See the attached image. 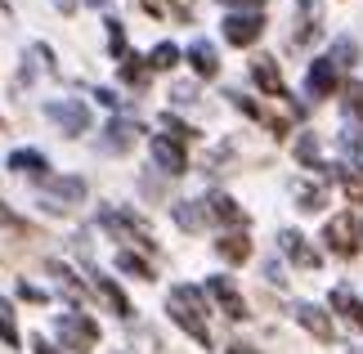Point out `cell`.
Here are the masks:
<instances>
[{
  "instance_id": "obj_1",
  "label": "cell",
  "mask_w": 363,
  "mask_h": 354,
  "mask_svg": "<svg viewBox=\"0 0 363 354\" xmlns=\"http://www.w3.org/2000/svg\"><path fill=\"white\" fill-rule=\"evenodd\" d=\"M171 319L184 328L198 345H211V328H206V319H202V292L198 287H189V282H179V287H171Z\"/></svg>"
},
{
  "instance_id": "obj_2",
  "label": "cell",
  "mask_w": 363,
  "mask_h": 354,
  "mask_svg": "<svg viewBox=\"0 0 363 354\" xmlns=\"http://www.w3.org/2000/svg\"><path fill=\"white\" fill-rule=\"evenodd\" d=\"M59 336L63 345H72V354H90L99 345V323L86 319L81 309H67V314H59Z\"/></svg>"
},
{
  "instance_id": "obj_3",
  "label": "cell",
  "mask_w": 363,
  "mask_h": 354,
  "mask_svg": "<svg viewBox=\"0 0 363 354\" xmlns=\"http://www.w3.org/2000/svg\"><path fill=\"white\" fill-rule=\"evenodd\" d=\"M45 112L54 117V126H59L63 135H72V139L90 131V108H86V104H77V99H59V104H50Z\"/></svg>"
},
{
  "instance_id": "obj_4",
  "label": "cell",
  "mask_w": 363,
  "mask_h": 354,
  "mask_svg": "<svg viewBox=\"0 0 363 354\" xmlns=\"http://www.w3.org/2000/svg\"><path fill=\"white\" fill-rule=\"evenodd\" d=\"M81 197H86V179L67 175V179H45V189H40V202L63 211V206H77Z\"/></svg>"
},
{
  "instance_id": "obj_5",
  "label": "cell",
  "mask_w": 363,
  "mask_h": 354,
  "mask_svg": "<svg viewBox=\"0 0 363 354\" xmlns=\"http://www.w3.org/2000/svg\"><path fill=\"white\" fill-rule=\"evenodd\" d=\"M99 220H104V229H113L117 238H130V243H144V247H152V233H148V224H144V220H135L130 211H117V206H108Z\"/></svg>"
},
{
  "instance_id": "obj_6",
  "label": "cell",
  "mask_w": 363,
  "mask_h": 354,
  "mask_svg": "<svg viewBox=\"0 0 363 354\" xmlns=\"http://www.w3.org/2000/svg\"><path fill=\"white\" fill-rule=\"evenodd\" d=\"M278 247L291 256V265H296V269H318V265H323V256H318V251L305 243V233H296V229H283V233H278Z\"/></svg>"
},
{
  "instance_id": "obj_7",
  "label": "cell",
  "mask_w": 363,
  "mask_h": 354,
  "mask_svg": "<svg viewBox=\"0 0 363 354\" xmlns=\"http://www.w3.org/2000/svg\"><path fill=\"white\" fill-rule=\"evenodd\" d=\"M206 296H211V301L225 309L229 319H242L247 314V305H242V296H238V287H233V282L225 278V274H216V278H206Z\"/></svg>"
},
{
  "instance_id": "obj_8",
  "label": "cell",
  "mask_w": 363,
  "mask_h": 354,
  "mask_svg": "<svg viewBox=\"0 0 363 354\" xmlns=\"http://www.w3.org/2000/svg\"><path fill=\"white\" fill-rule=\"evenodd\" d=\"M152 162H157L166 175H184V171H189L184 148H179L171 135H157V139H152Z\"/></svg>"
},
{
  "instance_id": "obj_9",
  "label": "cell",
  "mask_w": 363,
  "mask_h": 354,
  "mask_svg": "<svg viewBox=\"0 0 363 354\" xmlns=\"http://www.w3.org/2000/svg\"><path fill=\"white\" fill-rule=\"evenodd\" d=\"M323 238H328V247L337 251V256H354V251H359V243H354V238H359V224L350 216H337V220L328 224Z\"/></svg>"
},
{
  "instance_id": "obj_10",
  "label": "cell",
  "mask_w": 363,
  "mask_h": 354,
  "mask_svg": "<svg viewBox=\"0 0 363 354\" xmlns=\"http://www.w3.org/2000/svg\"><path fill=\"white\" fill-rule=\"evenodd\" d=\"M260 32H264L260 13H233V18L225 23V40H229V45H251Z\"/></svg>"
},
{
  "instance_id": "obj_11",
  "label": "cell",
  "mask_w": 363,
  "mask_h": 354,
  "mask_svg": "<svg viewBox=\"0 0 363 354\" xmlns=\"http://www.w3.org/2000/svg\"><path fill=\"white\" fill-rule=\"evenodd\" d=\"M305 86H310V94H314V99H328V94H337V86H341V77H337V63H332V59H314L310 77H305Z\"/></svg>"
},
{
  "instance_id": "obj_12",
  "label": "cell",
  "mask_w": 363,
  "mask_h": 354,
  "mask_svg": "<svg viewBox=\"0 0 363 354\" xmlns=\"http://www.w3.org/2000/svg\"><path fill=\"white\" fill-rule=\"evenodd\" d=\"M251 81H256L269 99H287V86H283V77H278L274 59H256V63H251Z\"/></svg>"
},
{
  "instance_id": "obj_13",
  "label": "cell",
  "mask_w": 363,
  "mask_h": 354,
  "mask_svg": "<svg viewBox=\"0 0 363 354\" xmlns=\"http://www.w3.org/2000/svg\"><path fill=\"white\" fill-rule=\"evenodd\" d=\"M296 319H301V328L318 336L323 345H332V319H328V309H318V305H296Z\"/></svg>"
},
{
  "instance_id": "obj_14",
  "label": "cell",
  "mask_w": 363,
  "mask_h": 354,
  "mask_svg": "<svg viewBox=\"0 0 363 354\" xmlns=\"http://www.w3.org/2000/svg\"><path fill=\"white\" fill-rule=\"evenodd\" d=\"M206 211H211V216L220 220V224H247V216H242V206L238 202H233V197L229 193H211V197H206V202H202Z\"/></svg>"
},
{
  "instance_id": "obj_15",
  "label": "cell",
  "mask_w": 363,
  "mask_h": 354,
  "mask_svg": "<svg viewBox=\"0 0 363 354\" xmlns=\"http://www.w3.org/2000/svg\"><path fill=\"white\" fill-rule=\"evenodd\" d=\"M332 309H337V314L350 323L354 332H363V305L350 296V287H332Z\"/></svg>"
},
{
  "instance_id": "obj_16",
  "label": "cell",
  "mask_w": 363,
  "mask_h": 354,
  "mask_svg": "<svg viewBox=\"0 0 363 354\" xmlns=\"http://www.w3.org/2000/svg\"><path fill=\"white\" fill-rule=\"evenodd\" d=\"M135 139H139V126L135 121H113V126H108V131H104V148L108 153H125V148H130L135 144Z\"/></svg>"
},
{
  "instance_id": "obj_17",
  "label": "cell",
  "mask_w": 363,
  "mask_h": 354,
  "mask_svg": "<svg viewBox=\"0 0 363 354\" xmlns=\"http://www.w3.org/2000/svg\"><path fill=\"white\" fill-rule=\"evenodd\" d=\"M13 171H23V175H36V179H50V162H45V153H36V148H18L9 157Z\"/></svg>"
},
{
  "instance_id": "obj_18",
  "label": "cell",
  "mask_w": 363,
  "mask_h": 354,
  "mask_svg": "<svg viewBox=\"0 0 363 354\" xmlns=\"http://www.w3.org/2000/svg\"><path fill=\"white\" fill-rule=\"evenodd\" d=\"M216 251L229 265H242V260H251V238L247 233H225V238H216Z\"/></svg>"
},
{
  "instance_id": "obj_19",
  "label": "cell",
  "mask_w": 363,
  "mask_h": 354,
  "mask_svg": "<svg viewBox=\"0 0 363 354\" xmlns=\"http://www.w3.org/2000/svg\"><path fill=\"white\" fill-rule=\"evenodd\" d=\"M189 63L198 77H216L220 72V59H216V45H206V40H193L189 45Z\"/></svg>"
},
{
  "instance_id": "obj_20",
  "label": "cell",
  "mask_w": 363,
  "mask_h": 354,
  "mask_svg": "<svg viewBox=\"0 0 363 354\" xmlns=\"http://www.w3.org/2000/svg\"><path fill=\"white\" fill-rule=\"evenodd\" d=\"M94 292H99L104 301L113 305V314H117V319H130V301H125V292L117 287L113 278H99V274H94Z\"/></svg>"
},
{
  "instance_id": "obj_21",
  "label": "cell",
  "mask_w": 363,
  "mask_h": 354,
  "mask_svg": "<svg viewBox=\"0 0 363 354\" xmlns=\"http://www.w3.org/2000/svg\"><path fill=\"white\" fill-rule=\"evenodd\" d=\"M202 211H206V206H202ZM202 211H198V202H175V206H171V216H175V224H179L184 233H198L202 224H206Z\"/></svg>"
},
{
  "instance_id": "obj_22",
  "label": "cell",
  "mask_w": 363,
  "mask_h": 354,
  "mask_svg": "<svg viewBox=\"0 0 363 354\" xmlns=\"http://www.w3.org/2000/svg\"><path fill=\"white\" fill-rule=\"evenodd\" d=\"M296 206L301 211H323L328 206V193H323V184H296Z\"/></svg>"
},
{
  "instance_id": "obj_23",
  "label": "cell",
  "mask_w": 363,
  "mask_h": 354,
  "mask_svg": "<svg viewBox=\"0 0 363 354\" xmlns=\"http://www.w3.org/2000/svg\"><path fill=\"white\" fill-rule=\"evenodd\" d=\"M117 269H121V274H130V278H144V282L157 278V274L148 269V260H139L135 251H121V256H117Z\"/></svg>"
},
{
  "instance_id": "obj_24",
  "label": "cell",
  "mask_w": 363,
  "mask_h": 354,
  "mask_svg": "<svg viewBox=\"0 0 363 354\" xmlns=\"http://www.w3.org/2000/svg\"><path fill=\"white\" fill-rule=\"evenodd\" d=\"M0 341H5L9 350L18 345V323H13V305L0 301Z\"/></svg>"
},
{
  "instance_id": "obj_25",
  "label": "cell",
  "mask_w": 363,
  "mask_h": 354,
  "mask_svg": "<svg viewBox=\"0 0 363 354\" xmlns=\"http://www.w3.org/2000/svg\"><path fill=\"white\" fill-rule=\"evenodd\" d=\"M175 63H179V50L171 45V40H162V45L152 50V59H148V67H157V72H171Z\"/></svg>"
},
{
  "instance_id": "obj_26",
  "label": "cell",
  "mask_w": 363,
  "mask_h": 354,
  "mask_svg": "<svg viewBox=\"0 0 363 354\" xmlns=\"http://www.w3.org/2000/svg\"><path fill=\"white\" fill-rule=\"evenodd\" d=\"M50 274L59 278V287H63L67 296H72V301H81V296H86V287L77 282V274H72V269H63V265H50Z\"/></svg>"
},
{
  "instance_id": "obj_27",
  "label": "cell",
  "mask_w": 363,
  "mask_h": 354,
  "mask_svg": "<svg viewBox=\"0 0 363 354\" xmlns=\"http://www.w3.org/2000/svg\"><path fill=\"white\" fill-rule=\"evenodd\" d=\"M341 179V189H345V197H354V202H363V175L359 171H332Z\"/></svg>"
},
{
  "instance_id": "obj_28",
  "label": "cell",
  "mask_w": 363,
  "mask_h": 354,
  "mask_svg": "<svg viewBox=\"0 0 363 354\" xmlns=\"http://www.w3.org/2000/svg\"><path fill=\"white\" fill-rule=\"evenodd\" d=\"M314 157H318V139L314 135H301L296 139V162L301 166H314Z\"/></svg>"
},
{
  "instance_id": "obj_29",
  "label": "cell",
  "mask_w": 363,
  "mask_h": 354,
  "mask_svg": "<svg viewBox=\"0 0 363 354\" xmlns=\"http://www.w3.org/2000/svg\"><path fill=\"white\" fill-rule=\"evenodd\" d=\"M121 81H125V86H144V81H148V63H121Z\"/></svg>"
},
{
  "instance_id": "obj_30",
  "label": "cell",
  "mask_w": 363,
  "mask_h": 354,
  "mask_svg": "<svg viewBox=\"0 0 363 354\" xmlns=\"http://www.w3.org/2000/svg\"><path fill=\"white\" fill-rule=\"evenodd\" d=\"M0 224H9V229H13V233H23V238H36V229H32V224H27V220H18V216H13V211H9L5 202H0Z\"/></svg>"
},
{
  "instance_id": "obj_31",
  "label": "cell",
  "mask_w": 363,
  "mask_h": 354,
  "mask_svg": "<svg viewBox=\"0 0 363 354\" xmlns=\"http://www.w3.org/2000/svg\"><path fill=\"white\" fill-rule=\"evenodd\" d=\"M108 50H113L117 59H125V32H121L117 18H108Z\"/></svg>"
},
{
  "instance_id": "obj_32",
  "label": "cell",
  "mask_w": 363,
  "mask_h": 354,
  "mask_svg": "<svg viewBox=\"0 0 363 354\" xmlns=\"http://www.w3.org/2000/svg\"><path fill=\"white\" fill-rule=\"evenodd\" d=\"M332 63H341V67L359 63V50H354V40H337V50H332Z\"/></svg>"
},
{
  "instance_id": "obj_33",
  "label": "cell",
  "mask_w": 363,
  "mask_h": 354,
  "mask_svg": "<svg viewBox=\"0 0 363 354\" xmlns=\"http://www.w3.org/2000/svg\"><path fill=\"white\" fill-rule=\"evenodd\" d=\"M162 126H166V131H171L175 139H193V135H198V131H193V126H184L179 117H171V112H166V117H162Z\"/></svg>"
},
{
  "instance_id": "obj_34",
  "label": "cell",
  "mask_w": 363,
  "mask_h": 354,
  "mask_svg": "<svg viewBox=\"0 0 363 354\" xmlns=\"http://www.w3.org/2000/svg\"><path fill=\"white\" fill-rule=\"evenodd\" d=\"M345 108H350L354 117L363 121V86H350V90H345Z\"/></svg>"
},
{
  "instance_id": "obj_35",
  "label": "cell",
  "mask_w": 363,
  "mask_h": 354,
  "mask_svg": "<svg viewBox=\"0 0 363 354\" xmlns=\"http://www.w3.org/2000/svg\"><path fill=\"white\" fill-rule=\"evenodd\" d=\"M220 5H229V9H251V13H260V9H264V0H220Z\"/></svg>"
},
{
  "instance_id": "obj_36",
  "label": "cell",
  "mask_w": 363,
  "mask_h": 354,
  "mask_svg": "<svg viewBox=\"0 0 363 354\" xmlns=\"http://www.w3.org/2000/svg\"><path fill=\"white\" fill-rule=\"evenodd\" d=\"M18 296H23V301H45V292H40V287H32V282H18Z\"/></svg>"
},
{
  "instance_id": "obj_37",
  "label": "cell",
  "mask_w": 363,
  "mask_h": 354,
  "mask_svg": "<svg viewBox=\"0 0 363 354\" xmlns=\"http://www.w3.org/2000/svg\"><path fill=\"white\" fill-rule=\"evenodd\" d=\"M175 18L179 23H193V0H175Z\"/></svg>"
},
{
  "instance_id": "obj_38",
  "label": "cell",
  "mask_w": 363,
  "mask_h": 354,
  "mask_svg": "<svg viewBox=\"0 0 363 354\" xmlns=\"http://www.w3.org/2000/svg\"><path fill=\"white\" fill-rule=\"evenodd\" d=\"M139 5H144V13H152V18H162V13H166L162 0H139Z\"/></svg>"
},
{
  "instance_id": "obj_39",
  "label": "cell",
  "mask_w": 363,
  "mask_h": 354,
  "mask_svg": "<svg viewBox=\"0 0 363 354\" xmlns=\"http://www.w3.org/2000/svg\"><path fill=\"white\" fill-rule=\"evenodd\" d=\"M32 350H36V354H59V350H54V345L45 341V336H36V341H32Z\"/></svg>"
},
{
  "instance_id": "obj_40",
  "label": "cell",
  "mask_w": 363,
  "mask_h": 354,
  "mask_svg": "<svg viewBox=\"0 0 363 354\" xmlns=\"http://www.w3.org/2000/svg\"><path fill=\"white\" fill-rule=\"evenodd\" d=\"M225 354H260V350H251V345H229Z\"/></svg>"
},
{
  "instance_id": "obj_41",
  "label": "cell",
  "mask_w": 363,
  "mask_h": 354,
  "mask_svg": "<svg viewBox=\"0 0 363 354\" xmlns=\"http://www.w3.org/2000/svg\"><path fill=\"white\" fill-rule=\"evenodd\" d=\"M359 238H363V224H359ZM359 247H363V243H359Z\"/></svg>"
},
{
  "instance_id": "obj_42",
  "label": "cell",
  "mask_w": 363,
  "mask_h": 354,
  "mask_svg": "<svg viewBox=\"0 0 363 354\" xmlns=\"http://www.w3.org/2000/svg\"><path fill=\"white\" fill-rule=\"evenodd\" d=\"M0 5H5V0H0Z\"/></svg>"
}]
</instances>
